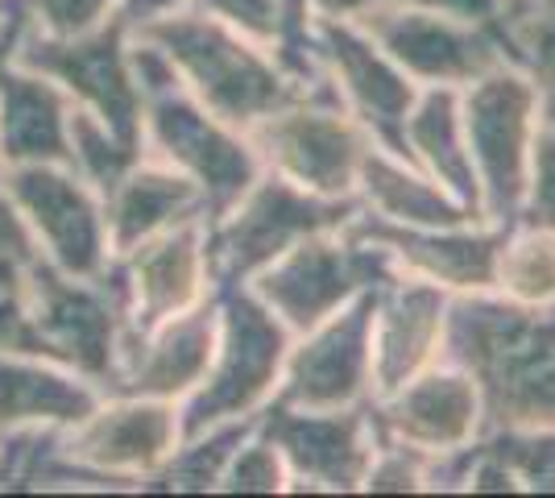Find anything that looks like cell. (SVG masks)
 <instances>
[{
    "mask_svg": "<svg viewBox=\"0 0 555 498\" xmlns=\"http://www.w3.org/2000/svg\"><path fill=\"white\" fill-rule=\"evenodd\" d=\"M448 357L477 382L489 432L555 427V308L468 295L443 311Z\"/></svg>",
    "mask_w": 555,
    "mask_h": 498,
    "instance_id": "obj_1",
    "label": "cell"
},
{
    "mask_svg": "<svg viewBox=\"0 0 555 498\" xmlns=\"http://www.w3.org/2000/svg\"><path fill=\"white\" fill-rule=\"evenodd\" d=\"M468 163L477 170L481 204L498 225H514L527 200L534 138V88L514 63L477 75L461 108Z\"/></svg>",
    "mask_w": 555,
    "mask_h": 498,
    "instance_id": "obj_2",
    "label": "cell"
},
{
    "mask_svg": "<svg viewBox=\"0 0 555 498\" xmlns=\"http://www.w3.org/2000/svg\"><path fill=\"white\" fill-rule=\"evenodd\" d=\"M393 279L390 254L373 241H327L320 233L291 245V254L261 279L266 304L291 329H315L324 316L365 286H386Z\"/></svg>",
    "mask_w": 555,
    "mask_h": 498,
    "instance_id": "obj_3",
    "label": "cell"
},
{
    "mask_svg": "<svg viewBox=\"0 0 555 498\" xmlns=\"http://www.w3.org/2000/svg\"><path fill=\"white\" fill-rule=\"evenodd\" d=\"M361 25L386 59L427 84H473L477 75L506 63L498 38L481 25L456 22L411 4H370Z\"/></svg>",
    "mask_w": 555,
    "mask_h": 498,
    "instance_id": "obj_4",
    "label": "cell"
},
{
    "mask_svg": "<svg viewBox=\"0 0 555 498\" xmlns=\"http://www.w3.org/2000/svg\"><path fill=\"white\" fill-rule=\"evenodd\" d=\"M158 34L224 120L270 117L295 100V88H286L270 63H261L254 50L229 38L220 25L170 22Z\"/></svg>",
    "mask_w": 555,
    "mask_h": 498,
    "instance_id": "obj_5",
    "label": "cell"
},
{
    "mask_svg": "<svg viewBox=\"0 0 555 498\" xmlns=\"http://www.w3.org/2000/svg\"><path fill=\"white\" fill-rule=\"evenodd\" d=\"M348 216H357V204L320 200L295 191L291 183H261L229 229H220L211 245V270L220 274V283H232L286 254L295 241L348 225Z\"/></svg>",
    "mask_w": 555,
    "mask_h": 498,
    "instance_id": "obj_6",
    "label": "cell"
},
{
    "mask_svg": "<svg viewBox=\"0 0 555 498\" xmlns=\"http://www.w3.org/2000/svg\"><path fill=\"white\" fill-rule=\"evenodd\" d=\"M320 54L332 63L348 104L377 133V142L386 145L393 158H406V166L415 163V154L406 145V113L415 104V88H411L406 72L393 59H386L373 38L348 29L336 17L320 22Z\"/></svg>",
    "mask_w": 555,
    "mask_h": 498,
    "instance_id": "obj_7",
    "label": "cell"
},
{
    "mask_svg": "<svg viewBox=\"0 0 555 498\" xmlns=\"http://www.w3.org/2000/svg\"><path fill=\"white\" fill-rule=\"evenodd\" d=\"M377 445H411L418 452H452L473 440L481 424V395L464 370H436L393 391L386 407H373Z\"/></svg>",
    "mask_w": 555,
    "mask_h": 498,
    "instance_id": "obj_8",
    "label": "cell"
},
{
    "mask_svg": "<svg viewBox=\"0 0 555 498\" xmlns=\"http://www.w3.org/2000/svg\"><path fill=\"white\" fill-rule=\"evenodd\" d=\"M377 291L382 286H365L361 299L345 316H336L332 324H324L295 354L282 404H299L307 411H327V407H348L365 391L373 370L370 341Z\"/></svg>",
    "mask_w": 555,
    "mask_h": 498,
    "instance_id": "obj_9",
    "label": "cell"
},
{
    "mask_svg": "<svg viewBox=\"0 0 555 498\" xmlns=\"http://www.w3.org/2000/svg\"><path fill=\"white\" fill-rule=\"evenodd\" d=\"M266 427L270 440L295 465V474L311 477L327 490H357L370 474V407H327V416H295L291 404H278Z\"/></svg>",
    "mask_w": 555,
    "mask_h": 498,
    "instance_id": "obj_10",
    "label": "cell"
},
{
    "mask_svg": "<svg viewBox=\"0 0 555 498\" xmlns=\"http://www.w3.org/2000/svg\"><path fill=\"white\" fill-rule=\"evenodd\" d=\"M509 225H498L493 233H461V229H418L398 225L386 216H348V238H361L382 245L390 258H402L427 274L431 283L481 291L498 283V254L506 245Z\"/></svg>",
    "mask_w": 555,
    "mask_h": 498,
    "instance_id": "obj_11",
    "label": "cell"
},
{
    "mask_svg": "<svg viewBox=\"0 0 555 498\" xmlns=\"http://www.w3.org/2000/svg\"><path fill=\"white\" fill-rule=\"evenodd\" d=\"M286 349V336L274 324V316L257 308L254 299H232L229 308V341H224V361L216 370L211 386L199 395V404L191 407V432H199L211 420L241 416L266 395V386L274 382L278 361Z\"/></svg>",
    "mask_w": 555,
    "mask_h": 498,
    "instance_id": "obj_12",
    "label": "cell"
},
{
    "mask_svg": "<svg viewBox=\"0 0 555 498\" xmlns=\"http://www.w3.org/2000/svg\"><path fill=\"white\" fill-rule=\"evenodd\" d=\"M261 145H270L274 163L320 195H345L357 183V166L365 154L361 133L332 108H299L270 113L261 129Z\"/></svg>",
    "mask_w": 555,
    "mask_h": 498,
    "instance_id": "obj_13",
    "label": "cell"
},
{
    "mask_svg": "<svg viewBox=\"0 0 555 498\" xmlns=\"http://www.w3.org/2000/svg\"><path fill=\"white\" fill-rule=\"evenodd\" d=\"M443 311H448V299H443L440 286L431 283L390 279L377 291V311H373L377 357H373L370 374L377 379L382 395H393L398 386H406L431 361L436 341L443 332Z\"/></svg>",
    "mask_w": 555,
    "mask_h": 498,
    "instance_id": "obj_14",
    "label": "cell"
},
{
    "mask_svg": "<svg viewBox=\"0 0 555 498\" xmlns=\"http://www.w3.org/2000/svg\"><path fill=\"white\" fill-rule=\"evenodd\" d=\"M158 133H163L166 150L175 158H183L211 195V208H224L241 191L254 183V158L249 150L224 138L199 108H191L183 100H166L158 108Z\"/></svg>",
    "mask_w": 555,
    "mask_h": 498,
    "instance_id": "obj_15",
    "label": "cell"
},
{
    "mask_svg": "<svg viewBox=\"0 0 555 498\" xmlns=\"http://www.w3.org/2000/svg\"><path fill=\"white\" fill-rule=\"evenodd\" d=\"M406 145L443 188L452 191V200H461L468 213L481 208V188H477V170L468 163V145L461 129V100L448 88H431L418 104L406 113Z\"/></svg>",
    "mask_w": 555,
    "mask_h": 498,
    "instance_id": "obj_16",
    "label": "cell"
},
{
    "mask_svg": "<svg viewBox=\"0 0 555 498\" xmlns=\"http://www.w3.org/2000/svg\"><path fill=\"white\" fill-rule=\"evenodd\" d=\"M357 179L365 183V200L373 204V213L398 220V225H418V229H461L464 220H473V213L461 200H452L448 191L431 188L427 179L411 175L402 158H386L365 145Z\"/></svg>",
    "mask_w": 555,
    "mask_h": 498,
    "instance_id": "obj_17",
    "label": "cell"
},
{
    "mask_svg": "<svg viewBox=\"0 0 555 498\" xmlns=\"http://www.w3.org/2000/svg\"><path fill=\"white\" fill-rule=\"evenodd\" d=\"M498 283L518 304H552L555 299V229L543 225H509L506 245L498 254Z\"/></svg>",
    "mask_w": 555,
    "mask_h": 498,
    "instance_id": "obj_18",
    "label": "cell"
},
{
    "mask_svg": "<svg viewBox=\"0 0 555 498\" xmlns=\"http://www.w3.org/2000/svg\"><path fill=\"white\" fill-rule=\"evenodd\" d=\"M509 63L531 79L543 125H555V4L534 0L509 22Z\"/></svg>",
    "mask_w": 555,
    "mask_h": 498,
    "instance_id": "obj_19",
    "label": "cell"
},
{
    "mask_svg": "<svg viewBox=\"0 0 555 498\" xmlns=\"http://www.w3.org/2000/svg\"><path fill=\"white\" fill-rule=\"evenodd\" d=\"M195 274H199L195 233H175L170 241H163L141 266V291H145L150 316H166V311L183 308L191 291H195Z\"/></svg>",
    "mask_w": 555,
    "mask_h": 498,
    "instance_id": "obj_20",
    "label": "cell"
},
{
    "mask_svg": "<svg viewBox=\"0 0 555 498\" xmlns=\"http://www.w3.org/2000/svg\"><path fill=\"white\" fill-rule=\"evenodd\" d=\"M208 354H211V311H195L191 320H183L154 349L145 374H141V386L145 391H179V386H186V382H195L204 374Z\"/></svg>",
    "mask_w": 555,
    "mask_h": 498,
    "instance_id": "obj_21",
    "label": "cell"
},
{
    "mask_svg": "<svg viewBox=\"0 0 555 498\" xmlns=\"http://www.w3.org/2000/svg\"><path fill=\"white\" fill-rule=\"evenodd\" d=\"M477 449L498 457L506 465L514 482H522L527 490L539 495H555V427H539V432H493Z\"/></svg>",
    "mask_w": 555,
    "mask_h": 498,
    "instance_id": "obj_22",
    "label": "cell"
},
{
    "mask_svg": "<svg viewBox=\"0 0 555 498\" xmlns=\"http://www.w3.org/2000/svg\"><path fill=\"white\" fill-rule=\"evenodd\" d=\"M195 191L183 179H170V175H145L133 183V191L125 195L120 204V229L125 238H141L150 233L154 225H163L170 216H179L183 208H191Z\"/></svg>",
    "mask_w": 555,
    "mask_h": 498,
    "instance_id": "obj_23",
    "label": "cell"
},
{
    "mask_svg": "<svg viewBox=\"0 0 555 498\" xmlns=\"http://www.w3.org/2000/svg\"><path fill=\"white\" fill-rule=\"evenodd\" d=\"M393 4H411V9H427V13H443L456 22L481 25L498 38V47L509 63V22L518 13H527L534 0H393Z\"/></svg>",
    "mask_w": 555,
    "mask_h": 498,
    "instance_id": "obj_24",
    "label": "cell"
},
{
    "mask_svg": "<svg viewBox=\"0 0 555 498\" xmlns=\"http://www.w3.org/2000/svg\"><path fill=\"white\" fill-rule=\"evenodd\" d=\"M527 183H531V204H527V213H518L514 225H543V229H555V125H543L531 138V170H527Z\"/></svg>",
    "mask_w": 555,
    "mask_h": 498,
    "instance_id": "obj_25",
    "label": "cell"
},
{
    "mask_svg": "<svg viewBox=\"0 0 555 498\" xmlns=\"http://www.w3.org/2000/svg\"><path fill=\"white\" fill-rule=\"evenodd\" d=\"M232 490H278L282 486V465L278 452L270 445H254L249 452H241V461L229 474Z\"/></svg>",
    "mask_w": 555,
    "mask_h": 498,
    "instance_id": "obj_26",
    "label": "cell"
},
{
    "mask_svg": "<svg viewBox=\"0 0 555 498\" xmlns=\"http://www.w3.org/2000/svg\"><path fill=\"white\" fill-rule=\"evenodd\" d=\"M208 9L216 13H224L232 22H241L245 29H254L261 38H270L278 29V17H274V0H204Z\"/></svg>",
    "mask_w": 555,
    "mask_h": 498,
    "instance_id": "obj_27",
    "label": "cell"
},
{
    "mask_svg": "<svg viewBox=\"0 0 555 498\" xmlns=\"http://www.w3.org/2000/svg\"><path fill=\"white\" fill-rule=\"evenodd\" d=\"M282 4V29H286V42H291V63L295 72L307 75L311 72V59L302 54L307 42H302V29H307V0H278Z\"/></svg>",
    "mask_w": 555,
    "mask_h": 498,
    "instance_id": "obj_28",
    "label": "cell"
},
{
    "mask_svg": "<svg viewBox=\"0 0 555 498\" xmlns=\"http://www.w3.org/2000/svg\"><path fill=\"white\" fill-rule=\"evenodd\" d=\"M324 17H348V13H365L370 4H377V0H311Z\"/></svg>",
    "mask_w": 555,
    "mask_h": 498,
    "instance_id": "obj_29",
    "label": "cell"
}]
</instances>
